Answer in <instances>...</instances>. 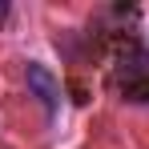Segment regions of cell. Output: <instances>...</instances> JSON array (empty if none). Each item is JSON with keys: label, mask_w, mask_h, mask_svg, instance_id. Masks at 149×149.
I'll use <instances>...</instances> for the list:
<instances>
[{"label": "cell", "mask_w": 149, "mask_h": 149, "mask_svg": "<svg viewBox=\"0 0 149 149\" xmlns=\"http://www.w3.org/2000/svg\"><path fill=\"white\" fill-rule=\"evenodd\" d=\"M117 85L125 101H149V49L145 45H125L117 56Z\"/></svg>", "instance_id": "1"}, {"label": "cell", "mask_w": 149, "mask_h": 149, "mask_svg": "<svg viewBox=\"0 0 149 149\" xmlns=\"http://www.w3.org/2000/svg\"><path fill=\"white\" fill-rule=\"evenodd\" d=\"M24 81H28V93H32V97H40V105H45V109H56V105H61V81L52 77V69H49V65H40V61H28Z\"/></svg>", "instance_id": "2"}, {"label": "cell", "mask_w": 149, "mask_h": 149, "mask_svg": "<svg viewBox=\"0 0 149 149\" xmlns=\"http://www.w3.org/2000/svg\"><path fill=\"white\" fill-rule=\"evenodd\" d=\"M4 16H8V4H0V20H4Z\"/></svg>", "instance_id": "3"}]
</instances>
